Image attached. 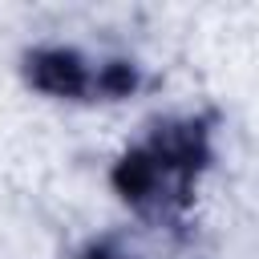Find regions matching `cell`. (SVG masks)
<instances>
[{"label":"cell","instance_id":"cell-1","mask_svg":"<svg viewBox=\"0 0 259 259\" xmlns=\"http://www.w3.org/2000/svg\"><path fill=\"white\" fill-rule=\"evenodd\" d=\"M219 154L214 117L202 109L162 113L146 121L109 166V186L117 202L146 227L182 231L202 178Z\"/></svg>","mask_w":259,"mask_h":259},{"label":"cell","instance_id":"cell-2","mask_svg":"<svg viewBox=\"0 0 259 259\" xmlns=\"http://www.w3.org/2000/svg\"><path fill=\"white\" fill-rule=\"evenodd\" d=\"M20 77L32 93L65 105H105L125 101L146 85L134 57L93 53L73 40H36L20 53Z\"/></svg>","mask_w":259,"mask_h":259},{"label":"cell","instance_id":"cell-3","mask_svg":"<svg viewBox=\"0 0 259 259\" xmlns=\"http://www.w3.org/2000/svg\"><path fill=\"white\" fill-rule=\"evenodd\" d=\"M73 259H142V251H138L121 231H101V235H93Z\"/></svg>","mask_w":259,"mask_h":259}]
</instances>
